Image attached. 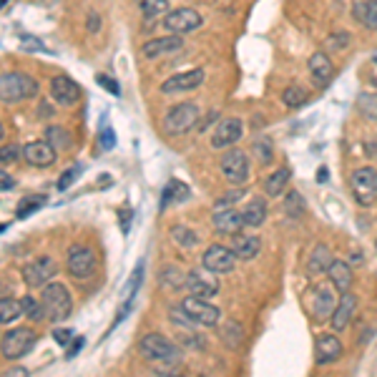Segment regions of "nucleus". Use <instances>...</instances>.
<instances>
[{
    "label": "nucleus",
    "mask_w": 377,
    "mask_h": 377,
    "mask_svg": "<svg viewBox=\"0 0 377 377\" xmlns=\"http://www.w3.org/2000/svg\"><path fill=\"white\" fill-rule=\"evenodd\" d=\"M20 40H23L25 51H43V46H40L38 38H28V35H20Z\"/></svg>",
    "instance_id": "nucleus-48"
},
{
    "label": "nucleus",
    "mask_w": 377,
    "mask_h": 377,
    "mask_svg": "<svg viewBox=\"0 0 377 377\" xmlns=\"http://www.w3.org/2000/svg\"><path fill=\"white\" fill-rule=\"evenodd\" d=\"M83 342H86V340H83V337H76V340H73V345H71V349H68V352H66V357H68V360H71V357H76V354L80 352V347H83Z\"/></svg>",
    "instance_id": "nucleus-49"
},
{
    "label": "nucleus",
    "mask_w": 377,
    "mask_h": 377,
    "mask_svg": "<svg viewBox=\"0 0 377 377\" xmlns=\"http://www.w3.org/2000/svg\"><path fill=\"white\" fill-rule=\"evenodd\" d=\"M357 109H360V114L365 116V119L377 121V96L375 93H362V96L357 98Z\"/></svg>",
    "instance_id": "nucleus-37"
},
{
    "label": "nucleus",
    "mask_w": 377,
    "mask_h": 377,
    "mask_svg": "<svg viewBox=\"0 0 377 377\" xmlns=\"http://www.w3.org/2000/svg\"><path fill=\"white\" fill-rule=\"evenodd\" d=\"M169 8V0H141V11L146 18H156L161 13H166Z\"/></svg>",
    "instance_id": "nucleus-39"
},
{
    "label": "nucleus",
    "mask_w": 377,
    "mask_h": 377,
    "mask_svg": "<svg viewBox=\"0 0 377 377\" xmlns=\"http://www.w3.org/2000/svg\"><path fill=\"white\" fill-rule=\"evenodd\" d=\"M241 217H244V227H249V229L262 227L264 219H267V201L251 199L249 204L241 209Z\"/></svg>",
    "instance_id": "nucleus-27"
},
{
    "label": "nucleus",
    "mask_w": 377,
    "mask_h": 377,
    "mask_svg": "<svg viewBox=\"0 0 377 377\" xmlns=\"http://www.w3.org/2000/svg\"><path fill=\"white\" fill-rule=\"evenodd\" d=\"M114 143H116V133L111 126H103L101 128V146L103 149H114Z\"/></svg>",
    "instance_id": "nucleus-45"
},
{
    "label": "nucleus",
    "mask_w": 377,
    "mask_h": 377,
    "mask_svg": "<svg viewBox=\"0 0 377 377\" xmlns=\"http://www.w3.org/2000/svg\"><path fill=\"white\" fill-rule=\"evenodd\" d=\"M352 194L357 204L372 206L377 201V169L362 166L352 174Z\"/></svg>",
    "instance_id": "nucleus-5"
},
{
    "label": "nucleus",
    "mask_w": 377,
    "mask_h": 377,
    "mask_svg": "<svg viewBox=\"0 0 377 377\" xmlns=\"http://www.w3.org/2000/svg\"><path fill=\"white\" fill-rule=\"evenodd\" d=\"M51 96L56 98L61 106H73L80 98V88L76 80H71L68 76H56L51 80Z\"/></svg>",
    "instance_id": "nucleus-18"
},
{
    "label": "nucleus",
    "mask_w": 377,
    "mask_h": 377,
    "mask_svg": "<svg viewBox=\"0 0 377 377\" xmlns=\"http://www.w3.org/2000/svg\"><path fill=\"white\" fill-rule=\"evenodd\" d=\"M179 48H184L181 35H164V38H154L143 46V56L146 58H159V56H169V53H176Z\"/></svg>",
    "instance_id": "nucleus-23"
},
{
    "label": "nucleus",
    "mask_w": 377,
    "mask_h": 377,
    "mask_svg": "<svg viewBox=\"0 0 377 377\" xmlns=\"http://www.w3.org/2000/svg\"><path fill=\"white\" fill-rule=\"evenodd\" d=\"M214 227H217V232H222V234H239V229L244 227V217H241L239 209H234V206H229V209H219L217 214H214Z\"/></svg>",
    "instance_id": "nucleus-21"
},
{
    "label": "nucleus",
    "mask_w": 377,
    "mask_h": 377,
    "mask_svg": "<svg viewBox=\"0 0 377 377\" xmlns=\"http://www.w3.org/2000/svg\"><path fill=\"white\" fill-rule=\"evenodd\" d=\"M172 237H174V241H176V244H181V246H194L196 241H199V237L194 234V232H191V229H186V227H174L172 229Z\"/></svg>",
    "instance_id": "nucleus-38"
},
{
    "label": "nucleus",
    "mask_w": 377,
    "mask_h": 377,
    "mask_svg": "<svg viewBox=\"0 0 377 377\" xmlns=\"http://www.w3.org/2000/svg\"><path fill=\"white\" fill-rule=\"evenodd\" d=\"M48 196L46 194H33V196H25L20 204H18V219H25L28 214L38 212L40 206H46Z\"/></svg>",
    "instance_id": "nucleus-33"
},
{
    "label": "nucleus",
    "mask_w": 377,
    "mask_h": 377,
    "mask_svg": "<svg viewBox=\"0 0 377 377\" xmlns=\"http://www.w3.org/2000/svg\"><path fill=\"white\" fill-rule=\"evenodd\" d=\"M188 196H191V188L184 181H179V179H172V181L166 184L164 196H161V209H169V204H181Z\"/></svg>",
    "instance_id": "nucleus-26"
},
{
    "label": "nucleus",
    "mask_w": 377,
    "mask_h": 377,
    "mask_svg": "<svg viewBox=\"0 0 377 377\" xmlns=\"http://www.w3.org/2000/svg\"><path fill=\"white\" fill-rule=\"evenodd\" d=\"M164 25L169 28L172 35H184L191 33L201 25V16L194 11V8H179V11H172L164 18Z\"/></svg>",
    "instance_id": "nucleus-8"
},
{
    "label": "nucleus",
    "mask_w": 377,
    "mask_h": 377,
    "mask_svg": "<svg viewBox=\"0 0 377 377\" xmlns=\"http://www.w3.org/2000/svg\"><path fill=\"white\" fill-rule=\"evenodd\" d=\"M337 304H340V299L335 297V292H332L330 287H317V292H314V304H312L314 320L317 322L332 320V314H335Z\"/></svg>",
    "instance_id": "nucleus-17"
},
{
    "label": "nucleus",
    "mask_w": 377,
    "mask_h": 377,
    "mask_svg": "<svg viewBox=\"0 0 377 377\" xmlns=\"http://www.w3.org/2000/svg\"><path fill=\"white\" fill-rule=\"evenodd\" d=\"M8 3H11V0H3V8H8Z\"/></svg>",
    "instance_id": "nucleus-54"
},
{
    "label": "nucleus",
    "mask_w": 377,
    "mask_h": 377,
    "mask_svg": "<svg viewBox=\"0 0 377 377\" xmlns=\"http://www.w3.org/2000/svg\"><path fill=\"white\" fill-rule=\"evenodd\" d=\"M159 282H161V287H166V289H181L184 285H186V277L181 275V269L179 267H164L161 269V275H159Z\"/></svg>",
    "instance_id": "nucleus-31"
},
{
    "label": "nucleus",
    "mask_w": 377,
    "mask_h": 377,
    "mask_svg": "<svg viewBox=\"0 0 377 377\" xmlns=\"http://www.w3.org/2000/svg\"><path fill=\"white\" fill-rule=\"evenodd\" d=\"M222 337H224V342L232 345V347H239V342H241V330H239V325H237V322H229V325L222 330Z\"/></svg>",
    "instance_id": "nucleus-41"
},
{
    "label": "nucleus",
    "mask_w": 377,
    "mask_h": 377,
    "mask_svg": "<svg viewBox=\"0 0 377 377\" xmlns=\"http://www.w3.org/2000/svg\"><path fill=\"white\" fill-rule=\"evenodd\" d=\"M342 342L335 335H320L314 342V362L317 365H332L342 357Z\"/></svg>",
    "instance_id": "nucleus-13"
},
{
    "label": "nucleus",
    "mask_w": 377,
    "mask_h": 377,
    "mask_svg": "<svg viewBox=\"0 0 377 377\" xmlns=\"http://www.w3.org/2000/svg\"><path fill=\"white\" fill-rule=\"evenodd\" d=\"M35 93V80L25 73H3L0 78V98L3 103H18L25 101Z\"/></svg>",
    "instance_id": "nucleus-2"
},
{
    "label": "nucleus",
    "mask_w": 377,
    "mask_h": 377,
    "mask_svg": "<svg viewBox=\"0 0 377 377\" xmlns=\"http://www.w3.org/2000/svg\"><path fill=\"white\" fill-rule=\"evenodd\" d=\"M289 179H292L289 169H277V172L264 181V191H267V196H280L282 191L289 186Z\"/></svg>",
    "instance_id": "nucleus-28"
},
{
    "label": "nucleus",
    "mask_w": 377,
    "mask_h": 377,
    "mask_svg": "<svg viewBox=\"0 0 377 377\" xmlns=\"http://www.w3.org/2000/svg\"><path fill=\"white\" fill-rule=\"evenodd\" d=\"M53 340L58 345H68L73 340V330H53Z\"/></svg>",
    "instance_id": "nucleus-47"
},
{
    "label": "nucleus",
    "mask_w": 377,
    "mask_h": 377,
    "mask_svg": "<svg viewBox=\"0 0 377 377\" xmlns=\"http://www.w3.org/2000/svg\"><path fill=\"white\" fill-rule=\"evenodd\" d=\"M222 174L232 184L246 181V176H249V159H246L244 151L229 149L227 154L222 156Z\"/></svg>",
    "instance_id": "nucleus-11"
},
{
    "label": "nucleus",
    "mask_w": 377,
    "mask_h": 377,
    "mask_svg": "<svg viewBox=\"0 0 377 377\" xmlns=\"http://www.w3.org/2000/svg\"><path fill=\"white\" fill-rule=\"evenodd\" d=\"M244 133V124L239 119H224L222 124L214 128L212 133V146L214 149H224V146H232L237 143Z\"/></svg>",
    "instance_id": "nucleus-15"
},
{
    "label": "nucleus",
    "mask_w": 377,
    "mask_h": 377,
    "mask_svg": "<svg viewBox=\"0 0 377 377\" xmlns=\"http://www.w3.org/2000/svg\"><path fill=\"white\" fill-rule=\"evenodd\" d=\"M169 377H184V375H169Z\"/></svg>",
    "instance_id": "nucleus-55"
},
{
    "label": "nucleus",
    "mask_w": 377,
    "mask_h": 377,
    "mask_svg": "<svg viewBox=\"0 0 377 377\" xmlns=\"http://www.w3.org/2000/svg\"><path fill=\"white\" fill-rule=\"evenodd\" d=\"M53 275H56V262L51 257H38L30 264H25L23 282L30 289H38V287H46Z\"/></svg>",
    "instance_id": "nucleus-10"
},
{
    "label": "nucleus",
    "mask_w": 377,
    "mask_h": 377,
    "mask_svg": "<svg viewBox=\"0 0 377 377\" xmlns=\"http://www.w3.org/2000/svg\"><path fill=\"white\" fill-rule=\"evenodd\" d=\"M98 23H101V20H98V16L93 13V16L88 18V28H91V30H98Z\"/></svg>",
    "instance_id": "nucleus-53"
},
{
    "label": "nucleus",
    "mask_w": 377,
    "mask_h": 377,
    "mask_svg": "<svg viewBox=\"0 0 377 377\" xmlns=\"http://www.w3.org/2000/svg\"><path fill=\"white\" fill-rule=\"evenodd\" d=\"M234 251L227 249L222 244H212L209 249L204 251V257H201V264H204L206 272H212V275H227L234 269Z\"/></svg>",
    "instance_id": "nucleus-7"
},
{
    "label": "nucleus",
    "mask_w": 377,
    "mask_h": 377,
    "mask_svg": "<svg viewBox=\"0 0 377 377\" xmlns=\"http://www.w3.org/2000/svg\"><path fill=\"white\" fill-rule=\"evenodd\" d=\"M96 80H98V83H101V86L106 88V91H109V93H114V96H119V93H121L119 83H116L114 78H109V76H98Z\"/></svg>",
    "instance_id": "nucleus-46"
},
{
    "label": "nucleus",
    "mask_w": 377,
    "mask_h": 377,
    "mask_svg": "<svg viewBox=\"0 0 377 377\" xmlns=\"http://www.w3.org/2000/svg\"><path fill=\"white\" fill-rule=\"evenodd\" d=\"M68 272L76 280H88L96 272V254L88 246H73L68 251Z\"/></svg>",
    "instance_id": "nucleus-12"
},
{
    "label": "nucleus",
    "mask_w": 377,
    "mask_h": 377,
    "mask_svg": "<svg viewBox=\"0 0 377 377\" xmlns=\"http://www.w3.org/2000/svg\"><path fill=\"white\" fill-rule=\"evenodd\" d=\"M354 13H357V18H360L367 28L377 30V0H365V3L357 6V11Z\"/></svg>",
    "instance_id": "nucleus-32"
},
{
    "label": "nucleus",
    "mask_w": 377,
    "mask_h": 377,
    "mask_svg": "<svg viewBox=\"0 0 377 377\" xmlns=\"http://www.w3.org/2000/svg\"><path fill=\"white\" fill-rule=\"evenodd\" d=\"M229 249L234 251L237 259H244V262H249V259H254L262 251V241H259V237L254 234H234L232 237V246Z\"/></svg>",
    "instance_id": "nucleus-22"
},
{
    "label": "nucleus",
    "mask_w": 377,
    "mask_h": 377,
    "mask_svg": "<svg viewBox=\"0 0 377 377\" xmlns=\"http://www.w3.org/2000/svg\"><path fill=\"white\" fill-rule=\"evenodd\" d=\"M335 262L325 244H320L317 249H312V257H309V275H320V272H327L330 264Z\"/></svg>",
    "instance_id": "nucleus-29"
},
{
    "label": "nucleus",
    "mask_w": 377,
    "mask_h": 377,
    "mask_svg": "<svg viewBox=\"0 0 377 377\" xmlns=\"http://www.w3.org/2000/svg\"><path fill=\"white\" fill-rule=\"evenodd\" d=\"M287 212L294 214V217H299V214L304 212V201H302V196H299L297 191H292V194L287 196Z\"/></svg>",
    "instance_id": "nucleus-42"
},
{
    "label": "nucleus",
    "mask_w": 377,
    "mask_h": 377,
    "mask_svg": "<svg viewBox=\"0 0 377 377\" xmlns=\"http://www.w3.org/2000/svg\"><path fill=\"white\" fill-rule=\"evenodd\" d=\"M327 275H330L335 289L342 292V294L349 292V287H352V269H349L342 259H335V262L330 264V269H327Z\"/></svg>",
    "instance_id": "nucleus-25"
},
{
    "label": "nucleus",
    "mask_w": 377,
    "mask_h": 377,
    "mask_svg": "<svg viewBox=\"0 0 377 377\" xmlns=\"http://www.w3.org/2000/svg\"><path fill=\"white\" fill-rule=\"evenodd\" d=\"M257 154L262 156V161H269V156H272V149H269L267 143H257Z\"/></svg>",
    "instance_id": "nucleus-51"
},
{
    "label": "nucleus",
    "mask_w": 377,
    "mask_h": 377,
    "mask_svg": "<svg viewBox=\"0 0 377 377\" xmlns=\"http://www.w3.org/2000/svg\"><path fill=\"white\" fill-rule=\"evenodd\" d=\"M35 332L30 327H18L3 335V357L6 360H20L30 352V347L35 345Z\"/></svg>",
    "instance_id": "nucleus-4"
},
{
    "label": "nucleus",
    "mask_w": 377,
    "mask_h": 377,
    "mask_svg": "<svg viewBox=\"0 0 377 377\" xmlns=\"http://www.w3.org/2000/svg\"><path fill=\"white\" fill-rule=\"evenodd\" d=\"M375 251H377V241H375Z\"/></svg>",
    "instance_id": "nucleus-57"
},
{
    "label": "nucleus",
    "mask_w": 377,
    "mask_h": 377,
    "mask_svg": "<svg viewBox=\"0 0 377 377\" xmlns=\"http://www.w3.org/2000/svg\"><path fill=\"white\" fill-rule=\"evenodd\" d=\"M138 349L146 360H154V362H172L179 360V349L174 347L172 340H166L164 335L159 332H151V335H143L141 342H138Z\"/></svg>",
    "instance_id": "nucleus-3"
},
{
    "label": "nucleus",
    "mask_w": 377,
    "mask_h": 377,
    "mask_svg": "<svg viewBox=\"0 0 377 377\" xmlns=\"http://www.w3.org/2000/svg\"><path fill=\"white\" fill-rule=\"evenodd\" d=\"M0 181H3V191H11V188H13V179L8 176V172L0 174Z\"/></svg>",
    "instance_id": "nucleus-52"
},
{
    "label": "nucleus",
    "mask_w": 377,
    "mask_h": 377,
    "mask_svg": "<svg viewBox=\"0 0 377 377\" xmlns=\"http://www.w3.org/2000/svg\"><path fill=\"white\" fill-rule=\"evenodd\" d=\"M40 302L46 307V314L51 317V322H63L71 314V309H73V299H71L68 289L63 285H58V282L46 285Z\"/></svg>",
    "instance_id": "nucleus-1"
},
{
    "label": "nucleus",
    "mask_w": 377,
    "mask_h": 377,
    "mask_svg": "<svg viewBox=\"0 0 377 377\" xmlns=\"http://www.w3.org/2000/svg\"><path fill=\"white\" fill-rule=\"evenodd\" d=\"M3 377H28V370L25 367H11V370L3 372Z\"/></svg>",
    "instance_id": "nucleus-50"
},
{
    "label": "nucleus",
    "mask_w": 377,
    "mask_h": 377,
    "mask_svg": "<svg viewBox=\"0 0 377 377\" xmlns=\"http://www.w3.org/2000/svg\"><path fill=\"white\" fill-rule=\"evenodd\" d=\"M46 138H48V143H51L53 149H66V146L71 143L68 131H66L63 126H48V128H46Z\"/></svg>",
    "instance_id": "nucleus-36"
},
{
    "label": "nucleus",
    "mask_w": 377,
    "mask_h": 377,
    "mask_svg": "<svg viewBox=\"0 0 377 377\" xmlns=\"http://www.w3.org/2000/svg\"><path fill=\"white\" fill-rule=\"evenodd\" d=\"M186 289L191 292V297L209 299L219 292L217 280L212 277V272H188L186 275Z\"/></svg>",
    "instance_id": "nucleus-14"
},
{
    "label": "nucleus",
    "mask_w": 377,
    "mask_h": 377,
    "mask_svg": "<svg viewBox=\"0 0 377 377\" xmlns=\"http://www.w3.org/2000/svg\"><path fill=\"white\" fill-rule=\"evenodd\" d=\"M141 280H143V264H138V267L133 269V280L128 282V299H133V294H136V289H138V285H141Z\"/></svg>",
    "instance_id": "nucleus-44"
},
{
    "label": "nucleus",
    "mask_w": 377,
    "mask_h": 377,
    "mask_svg": "<svg viewBox=\"0 0 377 377\" xmlns=\"http://www.w3.org/2000/svg\"><path fill=\"white\" fill-rule=\"evenodd\" d=\"M20 156V149L18 146H3V151H0V161H3V166H8V164H13V161Z\"/></svg>",
    "instance_id": "nucleus-43"
},
{
    "label": "nucleus",
    "mask_w": 377,
    "mask_h": 377,
    "mask_svg": "<svg viewBox=\"0 0 377 377\" xmlns=\"http://www.w3.org/2000/svg\"><path fill=\"white\" fill-rule=\"evenodd\" d=\"M309 98L307 88L302 86H289L285 93H282V101H285V106H289V109H299V106H304Z\"/></svg>",
    "instance_id": "nucleus-34"
},
{
    "label": "nucleus",
    "mask_w": 377,
    "mask_h": 377,
    "mask_svg": "<svg viewBox=\"0 0 377 377\" xmlns=\"http://www.w3.org/2000/svg\"><path fill=\"white\" fill-rule=\"evenodd\" d=\"M20 302H23V314H25V317H30L33 322H40L43 317H48V314H46V307H43V302H38V299L30 297V294H25V297L20 299Z\"/></svg>",
    "instance_id": "nucleus-35"
},
{
    "label": "nucleus",
    "mask_w": 377,
    "mask_h": 377,
    "mask_svg": "<svg viewBox=\"0 0 377 377\" xmlns=\"http://www.w3.org/2000/svg\"><path fill=\"white\" fill-rule=\"evenodd\" d=\"M20 314H23V302H20V299L3 297V302H0V322H3V325L16 322Z\"/></svg>",
    "instance_id": "nucleus-30"
},
{
    "label": "nucleus",
    "mask_w": 377,
    "mask_h": 377,
    "mask_svg": "<svg viewBox=\"0 0 377 377\" xmlns=\"http://www.w3.org/2000/svg\"><path fill=\"white\" fill-rule=\"evenodd\" d=\"M375 63H377V53H375Z\"/></svg>",
    "instance_id": "nucleus-56"
},
{
    "label": "nucleus",
    "mask_w": 377,
    "mask_h": 377,
    "mask_svg": "<svg viewBox=\"0 0 377 377\" xmlns=\"http://www.w3.org/2000/svg\"><path fill=\"white\" fill-rule=\"evenodd\" d=\"M80 172H83V166H80V164H73L68 172H63V176L58 179V191H68V188L73 186L76 179L80 176Z\"/></svg>",
    "instance_id": "nucleus-40"
},
{
    "label": "nucleus",
    "mask_w": 377,
    "mask_h": 377,
    "mask_svg": "<svg viewBox=\"0 0 377 377\" xmlns=\"http://www.w3.org/2000/svg\"><path fill=\"white\" fill-rule=\"evenodd\" d=\"M23 156L30 166L43 169V166H51L56 161V149L48 141H30L23 149Z\"/></svg>",
    "instance_id": "nucleus-19"
},
{
    "label": "nucleus",
    "mask_w": 377,
    "mask_h": 377,
    "mask_svg": "<svg viewBox=\"0 0 377 377\" xmlns=\"http://www.w3.org/2000/svg\"><path fill=\"white\" fill-rule=\"evenodd\" d=\"M181 309L196 322V325H204V327H214L219 322V309L214 304H209L206 299L199 297H191L188 294L186 299L181 302Z\"/></svg>",
    "instance_id": "nucleus-9"
},
{
    "label": "nucleus",
    "mask_w": 377,
    "mask_h": 377,
    "mask_svg": "<svg viewBox=\"0 0 377 377\" xmlns=\"http://www.w3.org/2000/svg\"><path fill=\"white\" fill-rule=\"evenodd\" d=\"M201 80H204V71L194 68V71H186V73H179V76H172V78H166L164 83H161V91L164 93L194 91V88L201 86Z\"/></svg>",
    "instance_id": "nucleus-16"
},
{
    "label": "nucleus",
    "mask_w": 377,
    "mask_h": 377,
    "mask_svg": "<svg viewBox=\"0 0 377 377\" xmlns=\"http://www.w3.org/2000/svg\"><path fill=\"white\" fill-rule=\"evenodd\" d=\"M199 121V109L194 103H179L164 116V128L169 133H186Z\"/></svg>",
    "instance_id": "nucleus-6"
},
{
    "label": "nucleus",
    "mask_w": 377,
    "mask_h": 377,
    "mask_svg": "<svg viewBox=\"0 0 377 377\" xmlns=\"http://www.w3.org/2000/svg\"><path fill=\"white\" fill-rule=\"evenodd\" d=\"M309 73H312V80L320 88H325L332 80V61L325 56V53H314L309 58Z\"/></svg>",
    "instance_id": "nucleus-24"
},
{
    "label": "nucleus",
    "mask_w": 377,
    "mask_h": 377,
    "mask_svg": "<svg viewBox=\"0 0 377 377\" xmlns=\"http://www.w3.org/2000/svg\"><path fill=\"white\" fill-rule=\"evenodd\" d=\"M354 312H357V297L349 294V292H345L342 297H340L337 309L332 314V330H337V332L347 330V325L354 320Z\"/></svg>",
    "instance_id": "nucleus-20"
}]
</instances>
